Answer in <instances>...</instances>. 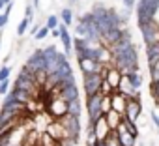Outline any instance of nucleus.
Returning <instances> with one entry per match:
<instances>
[{
  "label": "nucleus",
  "instance_id": "79ce46f5",
  "mask_svg": "<svg viewBox=\"0 0 159 146\" xmlns=\"http://www.w3.org/2000/svg\"><path fill=\"white\" fill-rule=\"evenodd\" d=\"M39 26H41V25H32V26H30V36H34V34L39 30Z\"/></svg>",
  "mask_w": 159,
  "mask_h": 146
},
{
  "label": "nucleus",
  "instance_id": "b1692460",
  "mask_svg": "<svg viewBox=\"0 0 159 146\" xmlns=\"http://www.w3.org/2000/svg\"><path fill=\"white\" fill-rule=\"evenodd\" d=\"M10 90H11V94H13V98H15L17 101H21V103H28V101H30V99L34 98V96H32V94H28L26 90H21V88H15V86H11Z\"/></svg>",
  "mask_w": 159,
  "mask_h": 146
},
{
  "label": "nucleus",
  "instance_id": "20e7f679",
  "mask_svg": "<svg viewBox=\"0 0 159 146\" xmlns=\"http://www.w3.org/2000/svg\"><path fill=\"white\" fill-rule=\"evenodd\" d=\"M56 120L64 125L67 137H77V139H79V135H81V129H83V127H81V118H79V116L66 112L64 116H60V118H56Z\"/></svg>",
  "mask_w": 159,
  "mask_h": 146
},
{
  "label": "nucleus",
  "instance_id": "1a4fd4ad",
  "mask_svg": "<svg viewBox=\"0 0 159 146\" xmlns=\"http://www.w3.org/2000/svg\"><path fill=\"white\" fill-rule=\"evenodd\" d=\"M122 36H124V28H122V26H112V28H109V30L101 36V43H103L105 47H112L116 41L122 39Z\"/></svg>",
  "mask_w": 159,
  "mask_h": 146
},
{
  "label": "nucleus",
  "instance_id": "2eb2a0df",
  "mask_svg": "<svg viewBox=\"0 0 159 146\" xmlns=\"http://www.w3.org/2000/svg\"><path fill=\"white\" fill-rule=\"evenodd\" d=\"M26 66H28L32 71H36V69H45V56H43V51H41V49L34 51V52L28 56Z\"/></svg>",
  "mask_w": 159,
  "mask_h": 146
},
{
  "label": "nucleus",
  "instance_id": "72a5a7b5",
  "mask_svg": "<svg viewBox=\"0 0 159 146\" xmlns=\"http://www.w3.org/2000/svg\"><path fill=\"white\" fill-rule=\"evenodd\" d=\"M99 92H101L103 96H111L114 90H112V86H111V84H109V83L103 79V81H101V86H99Z\"/></svg>",
  "mask_w": 159,
  "mask_h": 146
},
{
  "label": "nucleus",
  "instance_id": "ea45409f",
  "mask_svg": "<svg viewBox=\"0 0 159 146\" xmlns=\"http://www.w3.org/2000/svg\"><path fill=\"white\" fill-rule=\"evenodd\" d=\"M122 2H124V6H125V8L133 10V8H135V4H137V0H122Z\"/></svg>",
  "mask_w": 159,
  "mask_h": 146
},
{
  "label": "nucleus",
  "instance_id": "dca6fc26",
  "mask_svg": "<svg viewBox=\"0 0 159 146\" xmlns=\"http://www.w3.org/2000/svg\"><path fill=\"white\" fill-rule=\"evenodd\" d=\"M94 131H96V135H98V140H105V139H107L111 127H109V124H107V120H105V114H101V116L94 122Z\"/></svg>",
  "mask_w": 159,
  "mask_h": 146
},
{
  "label": "nucleus",
  "instance_id": "9b49d317",
  "mask_svg": "<svg viewBox=\"0 0 159 146\" xmlns=\"http://www.w3.org/2000/svg\"><path fill=\"white\" fill-rule=\"evenodd\" d=\"M58 39L62 41V45H64V52L66 54H71V51H73V38H71V34H69V30H67V26L64 25V23H58Z\"/></svg>",
  "mask_w": 159,
  "mask_h": 146
},
{
  "label": "nucleus",
  "instance_id": "aec40b11",
  "mask_svg": "<svg viewBox=\"0 0 159 146\" xmlns=\"http://www.w3.org/2000/svg\"><path fill=\"white\" fill-rule=\"evenodd\" d=\"M157 60H159V43H148L146 45V62H148V67L153 66Z\"/></svg>",
  "mask_w": 159,
  "mask_h": 146
},
{
  "label": "nucleus",
  "instance_id": "473e14b6",
  "mask_svg": "<svg viewBox=\"0 0 159 146\" xmlns=\"http://www.w3.org/2000/svg\"><path fill=\"white\" fill-rule=\"evenodd\" d=\"M58 146H79V139L77 137H64L62 140H58Z\"/></svg>",
  "mask_w": 159,
  "mask_h": 146
},
{
  "label": "nucleus",
  "instance_id": "a18cd8bd",
  "mask_svg": "<svg viewBox=\"0 0 159 146\" xmlns=\"http://www.w3.org/2000/svg\"><path fill=\"white\" fill-rule=\"evenodd\" d=\"M34 8H39V0H34Z\"/></svg>",
  "mask_w": 159,
  "mask_h": 146
},
{
  "label": "nucleus",
  "instance_id": "a19ab883",
  "mask_svg": "<svg viewBox=\"0 0 159 146\" xmlns=\"http://www.w3.org/2000/svg\"><path fill=\"white\" fill-rule=\"evenodd\" d=\"M150 118H152V122L155 124V127L159 129V114H157V112H152V114H150Z\"/></svg>",
  "mask_w": 159,
  "mask_h": 146
},
{
  "label": "nucleus",
  "instance_id": "f03ea898",
  "mask_svg": "<svg viewBox=\"0 0 159 146\" xmlns=\"http://www.w3.org/2000/svg\"><path fill=\"white\" fill-rule=\"evenodd\" d=\"M30 127H28V120L15 125L11 131L0 135V146H21L26 142V135H28Z\"/></svg>",
  "mask_w": 159,
  "mask_h": 146
},
{
  "label": "nucleus",
  "instance_id": "3c124183",
  "mask_svg": "<svg viewBox=\"0 0 159 146\" xmlns=\"http://www.w3.org/2000/svg\"><path fill=\"white\" fill-rule=\"evenodd\" d=\"M157 83H159V81H157Z\"/></svg>",
  "mask_w": 159,
  "mask_h": 146
},
{
  "label": "nucleus",
  "instance_id": "c9c22d12",
  "mask_svg": "<svg viewBox=\"0 0 159 146\" xmlns=\"http://www.w3.org/2000/svg\"><path fill=\"white\" fill-rule=\"evenodd\" d=\"M10 86H11V81H10V79L0 81V96H6V94L10 92Z\"/></svg>",
  "mask_w": 159,
  "mask_h": 146
},
{
  "label": "nucleus",
  "instance_id": "6e6552de",
  "mask_svg": "<svg viewBox=\"0 0 159 146\" xmlns=\"http://www.w3.org/2000/svg\"><path fill=\"white\" fill-rule=\"evenodd\" d=\"M142 114V105H140V98H129L127 99V105H125V111H124V116H127L129 120L137 122Z\"/></svg>",
  "mask_w": 159,
  "mask_h": 146
},
{
  "label": "nucleus",
  "instance_id": "9d476101",
  "mask_svg": "<svg viewBox=\"0 0 159 146\" xmlns=\"http://www.w3.org/2000/svg\"><path fill=\"white\" fill-rule=\"evenodd\" d=\"M45 133H49L54 140H62L64 137H67V133H66L64 125H62L56 118H52L51 122H47V125H45Z\"/></svg>",
  "mask_w": 159,
  "mask_h": 146
},
{
  "label": "nucleus",
  "instance_id": "f8f14e48",
  "mask_svg": "<svg viewBox=\"0 0 159 146\" xmlns=\"http://www.w3.org/2000/svg\"><path fill=\"white\" fill-rule=\"evenodd\" d=\"M116 92L124 94L125 98H140V96H139V90H137V88H133V84L129 83V79H127L125 73H122V79H120V84H118Z\"/></svg>",
  "mask_w": 159,
  "mask_h": 146
},
{
  "label": "nucleus",
  "instance_id": "412c9836",
  "mask_svg": "<svg viewBox=\"0 0 159 146\" xmlns=\"http://www.w3.org/2000/svg\"><path fill=\"white\" fill-rule=\"evenodd\" d=\"M122 114H124V112H116L114 109H111V111L105 112V120H107V124H109L111 129H116V127L120 125V122H122Z\"/></svg>",
  "mask_w": 159,
  "mask_h": 146
},
{
  "label": "nucleus",
  "instance_id": "8fccbe9b",
  "mask_svg": "<svg viewBox=\"0 0 159 146\" xmlns=\"http://www.w3.org/2000/svg\"><path fill=\"white\" fill-rule=\"evenodd\" d=\"M86 146H98V142H96V144H86Z\"/></svg>",
  "mask_w": 159,
  "mask_h": 146
},
{
  "label": "nucleus",
  "instance_id": "c85d7f7f",
  "mask_svg": "<svg viewBox=\"0 0 159 146\" xmlns=\"http://www.w3.org/2000/svg\"><path fill=\"white\" fill-rule=\"evenodd\" d=\"M19 114H23V112H13V111H6V109H2V112H0V124H4V122H8V120H11V118L19 116Z\"/></svg>",
  "mask_w": 159,
  "mask_h": 146
},
{
  "label": "nucleus",
  "instance_id": "ddd939ff",
  "mask_svg": "<svg viewBox=\"0 0 159 146\" xmlns=\"http://www.w3.org/2000/svg\"><path fill=\"white\" fill-rule=\"evenodd\" d=\"M116 135H118V142H120L122 146H135V144H137V137L131 135V133L125 129L124 122H120V125L116 127Z\"/></svg>",
  "mask_w": 159,
  "mask_h": 146
},
{
  "label": "nucleus",
  "instance_id": "09e8293b",
  "mask_svg": "<svg viewBox=\"0 0 159 146\" xmlns=\"http://www.w3.org/2000/svg\"><path fill=\"white\" fill-rule=\"evenodd\" d=\"M69 2H71V4H75V2H79V0H69Z\"/></svg>",
  "mask_w": 159,
  "mask_h": 146
},
{
  "label": "nucleus",
  "instance_id": "f257e3e1",
  "mask_svg": "<svg viewBox=\"0 0 159 146\" xmlns=\"http://www.w3.org/2000/svg\"><path fill=\"white\" fill-rule=\"evenodd\" d=\"M122 73H129V71H139V51L135 45H129L125 51L118 52L114 56V62H112Z\"/></svg>",
  "mask_w": 159,
  "mask_h": 146
},
{
  "label": "nucleus",
  "instance_id": "39448f33",
  "mask_svg": "<svg viewBox=\"0 0 159 146\" xmlns=\"http://www.w3.org/2000/svg\"><path fill=\"white\" fill-rule=\"evenodd\" d=\"M101 81H103V77L99 75V73H84V75H83L84 94H86V96L98 94V92H99V86H101Z\"/></svg>",
  "mask_w": 159,
  "mask_h": 146
},
{
  "label": "nucleus",
  "instance_id": "5701e85b",
  "mask_svg": "<svg viewBox=\"0 0 159 146\" xmlns=\"http://www.w3.org/2000/svg\"><path fill=\"white\" fill-rule=\"evenodd\" d=\"M58 17H60V23H64L67 28L75 23V15H73V10H71V8H62Z\"/></svg>",
  "mask_w": 159,
  "mask_h": 146
},
{
  "label": "nucleus",
  "instance_id": "6ab92c4d",
  "mask_svg": "<svg viewBox=\"0 0 159 146\" xmlns=\"http://www.w3.org/2000/svg\"><path fill=\"white\" fill-rule=\"evenodd\" d=\"M58 98H62L64 101H73V99H79V88L77 84H69V86H64L58 94Z\"/></svg>",
  "mask_w": 159,
  "mask_h": 146
},
{
  "label": "nucleus",
  "instance_id": "bb28decb",
  "mask_svg": "<svg viewBox=\"0 0 159 146\" xmlns=\"http://www.w3.org/2000/svg\"><path fill=\"white\" fill-rule=\"evenodd\" d=\"M30 23H32V21H30V19H26V17H23V19H21V23L17 25V36H19V38H21V36H25V34L28 32Z\"/></svg>",
  "mask_w": 159,
  "mask_h": 146
},
{
  "label": "nucleus",
  "instance_id": "de8ad7c7",
  "mask_svg": "<svg viewBox=\"0 0 159 146\" xmlns=\"http://www.w3.org/2000/svg\"><path fill=\"white\" fill-rule=\"evenodd\" d=\"M21 146H36V144H30V142H25V144H21Z\"/></svg>",
  "mask_w": 159,
  "mask_h": 146
},
{
  "label": "nucleus",
  "instance_id": "c756f323",
  "mask_svg": "<svg viewBox=\"0 0 159 146\" xmlns=\"http://www.w3.org/2000/svg\"><path fill=\"white\" fill-rule=\"evenodd\" d=\"M148 69H150V83H155V81H159V60H157L153 66H150Z\"/></svg>",
  "mask_w": 159,
  "mask_h": 146
},
{
  "label": "nucleus",
  "instance_id": "2f4dec72",
  "mask_svg": "<svg viewBox=\"0 0 159 146\" xmlns=\"http://www.w3.org/2000/svg\"><path fill=\"white\" fill-rule=\"evenodd\" d=\"M58 23H60V17L52 13V15H49V17H47V21H45V26H47L49 30H52V28H56V26H58Z\"/></svg>",
  "mask_w": 159,
  "mask_h": 146
},
{
  "label": "nucleus",
  "instance_id": "49530a36",
  "mask_svg": "<svg viewBox=\"0 0 159 146\" xmlns=\"http://www.w3.org/2000/svg\"><path fill=\"white\" fill-rule=\"evenodd\" d=\"M0 2H2V4H4V6H6V4H8V2H11V0H0Z\"/></svg>",
  "mask_w": 159,
  "mask_h": 146
},
{
  "label": "nucleus",
  "instance_id": "4468645a",
  "mask_svg": "<svg viewBox=\"0 0 159 146\" xmlns=\"http://www.w3.org/2000/svg\"><path fill=\"white\" fill-rule=\"evenodd\" d=\"M77 62H79V69L83 71V75L84 73H99V69H101V62H98V60L77 58Z\"/></svg>",
  "mask_w": 159,
  "mask_h": 146
},
{
  "label": "nucleus",
  "instance_id": "4be33fe9",
  "mask_svg": "<svg viewBox=\"0 0 159 146\" xmlns=\"http://www.w3.org/2000/svg\"><path fill=\"white\" fill-rule=\"evenodd\" d=\"M88 39L86 38H81V36H75L73 38V51H75V54H77V58L79 56H83V52H84V49L88 47Z\"/></svg>",
  "mask_w": 159,
  "mask_h": 146
},
{
  "label": "nucleus",
  "instance_id": "e433bc0d",
  "mask_svg": "<svg viewBox=\"0 0 159 146\" xmlns=\"http://www.w3.org/2000/svg\"><path fill=\"white\" fill-rule=\"evenodd\" d=\"M107 111H111V96H103L101 98V112L105 114Z\"/></svg>",
  "mask_w": 159,
  "mask_h": 146
},
{
  "label": "nucleus",
  "instance_id": "393cba45",
  "mask_svg": "<svg viewBox=\"0 0 159 146\" xmlns=\"http://www.w3.org/2000/svg\"><path fill=\"white\" fill-rule=\"evenodd\" d=\"M125 75H127L129 83L133 84V88L140 90V86H142V83H144V79H142V73H140V71H129V73H125Z\"/></svg>",
  "mask_w": 159,
  "mask_h": 146
},
{
  "label": "nucleus",
  "instance_id": "7ed1b4c3",
  "mask_svg": "<svg viewBox=\"0 0 159 146\" xmlns=\"http://www.w3.org/2000/svg\"><path fill=\"white\" fill-rule=\"evenodd\" d=\"M101 98L103 94L98 92V94H92V96H86V112H88V125H94V122L103 114L101 112Z\"/></svg>",
  "mask_w": 159,
  "mask_h": 146
},
{
  "label": "nucleus",
  "instance_id": "0eeeda50",
  "mask_svg": "<svg viewBox=\"0 0 159 146\" xmlns=\"http://www.w3.org/2000/svg\"><path fill=\"white\" fill-rule=\"evenodd\" d=\"M139 30H140L142 39H144L146 45H148V43H159V26H157L155 21H150L148 25L140 26Z\"/></svg>",
  "mask_w": 159,
  "mask_h": 146
},
{
  "label": "nucleus",
  "instance_id": "58836bf2",
  "mask_svg": "<svg viewBox=\"0 0 159 146\" xmlns=\"http://www.w3.org/2000/svg\"><path fill=\"white\" fill-rule=\"evenodd\" d=\"M25 17L30 19V21H34V6H32V4H26V8H25Z\"/></svg>",
  "mask_w": 159,
  "mask_h": 146
},
{
  "label": "nucleus",
  "instance_id": "37998d69",
  "mask_svg": "<svg viewBox=\"0 0 159 146\" xmlns=\"http://www.w3.org/2000/svg\"><path fill=\"white\" fill-rule=\"evenodd\" d=\"M58 34H60V32H58V26L51 30V36H52V38H58Z\"/></svg>",
  "mask_w": 159,
  "mask_h": 146
},
{
  "label": "nucleus",
  "instance_id": "4c0bfd02",
  "mask_svg": "<svg viewBox=\"0 0 159 146\" xmlns=\"http://www.w3.org/2000/svg\"><path fill=\"white\" fill-rule=\"evenodd\" d=\"M10 75H11V67L10 66H2V67H0V81L10 79Z\"/></svg>",
  "mask_w": 159,
  "mask_h": 146
},
{
  "label": "nucleus",
  "instance_id": "7c9ffc66",
  "mask_svg": "<svg viewBox=\"0 0 159 146\" xmlns=\"http://www.w3.org/2000/svg\"><path fill=\"white\" fill-rule=\"evenodd\" d=\"M49 34H51V30H49L45 25H41V26H39V30L34 34V39H36V41H41V39H45Z\"/></svg>",
  "mask_w": 159,
  "mask_h": 146
},
{
  "label": "nucleus",
  "instance_id": "a211bd4d",
  "mask_svg": "<svg viewBox=\"0 0 159 146\" xmlns=\"http://www.w3.org/2000/svg\"><path fill=\"white\" fill-rule=\"evenodd\" d=\"M127 99H129V98H125L124 94L112 92V94H111V109H114L116 112H124V111H125V105H127Z\"/></svg>",
  "mask_w": 159,
  "mask_h": 146
},
{
  "label": "nucleus",
  "instance_id": "423d86ee",
  "mask_svg": "<svg viewBox=\"0 0 159 146\" xmlns=\"http://www.w3.org/2000/svg\"><path fill=\"white\" fill-rule=\"evenodd\" d=\"M45 111L51 114V118H60L67 112V101H64L62 98H54L49 103H45Z\"/></svg>",
  "mask_w": 159,
  "mask_h": 146
},
{
  "label": "nucleus",
  "instance_id": "c03bdc74",
  "mask_svg": "<svg viewBox=\"0 0 159 146\" xmlns=\"http://www.w3.org/2000/svg\"><path fill=\"white\" fill-rule=\"evenodd\" d=\"M0 58H2V38H0Z\"/></svg>",
  "mask_w": 159,
  "mask_h": 146
},
{
  "label": "nucleus",
  "instance_id": "cd10ccee",
  "mask_svg": "<svg viewBox=\"0 0 159 146\" xmlns=\"http://www.w3.org/2000/svg\"><path fill=\"white\" fill-rule=\"evenodd\" d=\"M67 112L69 114H75V116H81V101L79 99H73L67 103Z\"/></svg>",
  "mask_w": 159,
  "mask_h": 146
},
{
  "label": "nucleus",
  "instance_id": "a878e982",
  "mask_svg": "<svg viewBox=\"0 0 159 146\" xmlns=\"http://www.w3.org/2000/svg\"><path fill=\"white\" fill-rule=\"evenodd\" d=\"M122 122H124V125H125V129L131 133V135H135V137H139V129H137V122H133V120H129L127 116H124L122 114Z\"/></svg>",
  "mask_w": 159,
  "mask_h": 146
},
{
  "label": "nucleus",
  "instance_id": "f3484780",
  "mask_svg": "<svg viewBox=\"0 0 159 146\" xmlns=\"http://www.w3.org/2000/svg\"><path fill=\"white\" fill-rule=\"evenodd\" d=\"M111 86H112V90L116 92V88H118V84H120V79H122V71L116 67V66H111L109 67V71L105 73V77H103Z\"/></svg>",
  "mask_w": 159,
  "mask_h": 146
},
{
  "label": "nucleus",
  "instance_id": "f704fd0d",
  "mask_svg": "<svg viewBox=\"0 0 159 146\" xmlns=\"http://www.w3.org/2000/svg\"><path fill=\"white\" fill-rule=\"evenodd\" d=\"M75 36H81V38L86 36V25H84V23L79 21V23L75 25Z\"/></svg>",
  "mask_w": 159,
  "mask_h": 146
}]
</instances>
